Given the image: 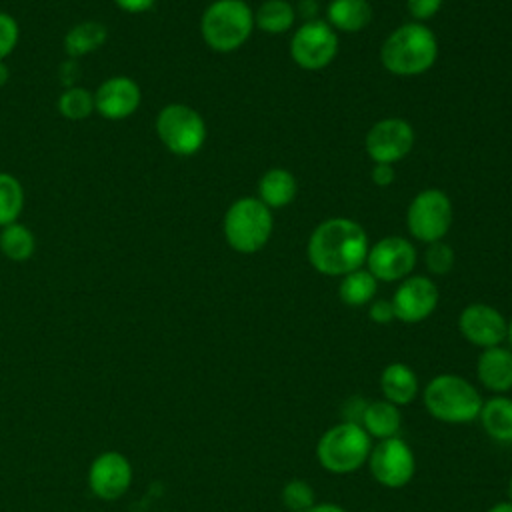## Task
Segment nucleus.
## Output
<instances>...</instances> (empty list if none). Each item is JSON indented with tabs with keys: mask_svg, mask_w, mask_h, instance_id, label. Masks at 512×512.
I'll return each mask as SVG.
<instances>
[{
	"mask_svg": "<svg viewBox=\"0 0 512 512\" xmlns=\"http://www.w3.org/2000/svg\"><path fill=\"white\" fill-rule=\"evenodd\" d=\"M368 236L350 218H328L314 228L308 238V260L312 268L326 276H344L362 268L368 256Z\"/></svg>",
	"mask_w": 512,
	"mask_h": 512,
	"instance_id": "1",
	"label": "nucleus"
},
{
	"mask_svg": "<svg viewBox=\"0 0 512 512\" xmlns=\"http://www.w3.org/2000/svg\"><path fill=\"white\" fill-rule=\"evenodd\" d=\"M438 56V40L422 22L398 26L382 44L380 60L396 76H418L428 72Z\"/></svg>",
	"mask_w": 512,
	"mask_h": 512,
	"instance_id": "2",
	"label": "nucleus"
},
{
	"mask_svg": "<svg viewBox=\"0 0 512 512\" xmlns=\"http://www.w3.org/2000/svg\"><path fill=\"white\" fill-rule=\"evenodd\" d=\"M482 396L462 376L438 374L424 388V406L432 418L448 424H466L478 418Z\"/></svg>",
	"mask_w": 512,
	"mask_h": 512,
	"instance_id": "3",
	"label": "nucleus"
},
{
	"mask_svg": "<svg viewBox=\"0 0 512 512\" xmlns=\"http://www.w3.org/2000/svg\"><path fill=\"white\" fill-rule=\"evenodd\" d=\"M254 30V12L244 0H216L200 20L204 42L216 52L240 48Z\"/></svg>",
	"mask_w": 512,
	"mask_h": 512,
	"instance_id": "4",
	"label": "nucleus"
},
{
	"mask_svg": "<svg viewBox=\"0 0 512 512\" xmlns=\"http://www.w3.org/2000/svg\"><path fill=\"white\" fill-rule=\"evenodd\" d=\"M372 450V438L356 422H340L328 428L318 444L316 458L320 466L332 474H348L358 470Z\"/></svg>",
	"mask_w": 512,
	"mask_h": 512,
	"instance_id": "5",
	"label": "nucleus"
},
{
	"mask_svg": "<svg viewBox=\"0 0 512 512\" xmlns=\"http://www.w3.org/2000/svg\"><path fill=\"white\" fill-rule=\"evenodd\" d=\"M272 212L258 198H238L224 214V238L240 254L262 250L272 234Z\"/></svg>",
	"mask_w": 512,
	"mask_h": 512,
	"instance_id": "6",
	"label": "nucleus"
},
{
	"mask_svg": "<svg viewBox=\"0 0 512 512\" xmlns=\"http://www.w3.org/2000/svg\"><path fill=\"white\" fill-rule=\"evenodd\" d=\"M156 134L162 144L178 154H196L206 140V124L202 116L186 104H168L156 118Z\"/></svg>",
	"mask_w": 512,
	"mask_h": 512,
	"instance_id": "7",
	"label": "nucleus"
},
{
	"mask_svg": "<svg viewBox=\"0 0 512 512\" xmlns=\"http://www.w3.org/2000/svg\"><path fill=\"white\" fill-rule=\"evenodd\" d=\"M410 234L426 244L438 242L452 226V202L438 188L422 190L414 196L406 212Z\"/></svg>",
	"mask_w": 512,
	"mask_h": 512,
	"instance_id": "8",
	"label": "nucleus"
},
{
	"mask_svg": "<svg viewBox=\"0 0 512 512\" xmlns=\"http://www.w3.org/2000/svg\"><path fill=\"white\" fill-rule=\"evenodd\" d=\"M336 52V30L324 20H306L290 40V56L304 70H320L328 66Z\"/></svg>",
	"mask_w": 512,
	"mask_h": 512,
	"instance_id": "9",
	"label": "nucleus"
},
{
	"mask_svg": "<svg viewBox=\"0 0 512 512\" xmlns=\"http://www.w3.org/2000/svg\"><path fill=\"white\" fill-rule=\"evenodd\" d=\"M368 466L378 484L386 488H402L412 480L416 462L410 446L400 436H392L372 446Z\"/></svg>",
	"mask_w": 512,
	"mask_h": 512,
	"instance_id": "10",
	"label": "nucleus"
},
{
	"mask_svg": "<svg viewBox=\"0 0 512 512\" xmlns=\"http://www.w3.org/2000/svg\"><path fill=\"white\" fill-rule=\"evenodd\" d=\"M366 264L376 280H404L416 264V250L402 236H386L368 248Z\"/></svg>",
	"mask_w": 512,
	"mask_h": 512,
	"instance_id": "11",
	"label": "nucleus"
},
{
	"mask_svg": "<svg viewBox=\"0 0 512 512\" xmlns=\"http://www.w3.org/2000/svg\"><path fill=\"white\" fill-rule=\"evenodd\" d=\"M414 144V130L402 118H384L366 134V152L374 164H394L408 156Z\"/></svg>",
	"mask_w": 512,
	"mask_h": 512,
	"instance_id": "12",
	"label": "nucleus"
},
{
	"mask_svg": "<svg viewBox=\"0 0 512 512\" xmlns=\"http://www.w3.org/2000/svg\"><path fill=\"white\" fill-rule=\"evenodd\" d=\"M438 288L426 276H406L392 296L394 318L416 324L428 318L438 306Z\"/></svg>",
	"mask_w": 512,
	"mask_h": 512,
	"instance_id": "13",
	"label": "nucleus"
},
{
	"mask_svg": "<svg viewBox=\"0 0 512 512\" xmlns=\"http://www.w3.org/2000/svg\"><path fill=\"white\" fill-rule=\"evenodd\" d=\"M506 318L488 304H468L458 316V328L462 336L480 348L500 346L506 340Z\"/></svg>",
	"mask_w": 512,
	"mask_h": 512,
	"instance_id": "14",
	"label": "nucleus"
},
{
	"mask_svg": "<svg viewBox=\"0 0 512 512\" xmlns=\"http://www.w3.org/2000/svg\"><path fill=\"white\" fill-rule=\"evenodd\" d=\"M132 482V466L120 452L100 454L88 470V484L94 496L102 500L120 498Z\"/></svg>",
	"mask_w": 512,
	"mask_h": 512,
	"instance_id": "15",
	"label": "nucleus"
},
{
	"mask_svg": "<svg viewBox=\"0 0 512 512\" xmlns=\"http://www.w3.org/2000/svg\"><path fill=\"white\" fill-rule=\"evenodd\" d=\"M140 98V88L132 78L114 76L102 82L96 90L94 108L108 120H122L134 114Z\"/></svg>",
	"mask_w": 512,
	"mask_h": 512,
	"instance_id": "16",
	"label": "nucleus"
},
{
	"mask_svg": "<svg viewBox=\"0 0 512 512\" xmlns=\"http://www.w3.org/2000/svg\"><path fill=\"white\" fill-rule=\"evenodd\" d=\"M476 374L480 384L496 394L512 390V350L502 346L484 348L478 356Z\"/></svg>",
	"mask_w": 512,
	"mask_h": 512,
	"instance_id": "17",
	"label": "nucleus"
},
{
	"mask_svg": "<svg viewBox=\"0 0 512 512\" xmlns=\"http://www.w3.org/2000/svg\"><path fill=\"white\" fill-rule=\"evenodd\" d=\"M380 390L384 400L396 406L410 404L418 394V376L408 364L392 362L380 374Z\"/></svg>",
	"mask_w": 512,
	"mask_h": 512,
	"instance_id": "18",
	"label": "nucleus"
},
{
	"mask_svg": "<svg viewBox=\"0 0 512 512\" xmlns=\"http://www.w3.org/2000/svg\"><path fill=\"white\" fill-rule=\"evenodd\" d=\"M360 426L368 432L370 438L386 440V438L398 436L402 426V416L396 404L388 400H372V402H366L362 410Z\"/></svg>",
	"mask_w": 512,
	"mask_h": 512,
	"instance_id": "19",
	"label": "nucleus"
},
{
	"mask_svg": "<svg viewBox=\"0 0 512 512\" xmlns=\"http://www.w3.org/2000/svg\"><path fill=\"white\" fill-rule=\"evenodd\" d=\"M298 192L296 178L286 168H270L258 182V200L268 208L288 206Z\"/></svg>",
	"mask_w": 512,
	"mask_h": 512,
	"instance_id": "20",
	"label": "nucleus"
},
{
	"mask_svg": "<svg viewBox=\"0 0 512 512\" xmlns=\"http://www.w3.org/2000/svg\"><path fill=\"white\" fill-rule=\"evenodd\" d=\"M328 24L334 30L358 32L372 20V6L368 0H332L326 8Z\"/></svg>",
	"mask_w": 512,
	"mask_h": 512,
	"instance_id": "21",
	"label": "nucleus"
},
{
	"mask_svg": "<svg viewBox=\"0 0 512 512\" xmlns=\"http://www.w3.org/2000/svg\"><path fill=\"white\" fill-rule=\"evenodd\" d=\"M478 420L496 442H512V398L494 396L482 402Z\"/></svg>",
	"mask_w": 512,
	"mask_h": 512,
	"instance_id": "22",
	"label": "nucleus"
},
{
	"mask_svg": "<svg viewBox=\"0 0 512 512\" xmlns=\"http://www.w3.org/2000/svg\"><path fill=\"white\" fill-rule=\"evenodd\" d=\"M376 282L378 280L372 276V272L368 268L352 270L342 276L340 286H338V296L348 306L368 304V302H372V298L376 294Z\"/></svg>",
	"mask_w": 512,
	"mask_h": 512,
	"instance_id": "23",
	"label": "nucleus"
},
{
	"mask_svg": "<svg viewBox=\"0 0 512 512\" xmlns=\"http://www.w3.org/2000/svg\"><path fill=\"white\" fill-rule=\"evenodd\" d=\"M296 10L288 0H266L254 14V26L268 34H282L292 28Z\"/></svg>",
	"mask_w": 512,
	"mask_h": 512,
	"instance_id": "24",
	"label": "nucleus"
},
{
	"mask_svg": "<svg viewBox=\"0 0 512 512\" xmlns=\"http://www.w3.org/2000/svg\"><path fill=\"white\" fill-rule=\"evenodd\" d=\"M106 28L100 22H82L76 24L64 38V48L68 52V56L78 58L84 56L92 50H96L98 46L104 44L106 40Z\"/></svg>",
	"mask_w": 512,
	"mask_h": 512,
	"instance_id": "25",
	"label": "nucleus"
},
{
	"mask_svg": "<svg viewBox=\"0 0 512 512\" xmlns=\"http://www.w3.org/2000/svg\"><path fill=\"white\" fill-rule=\"evenodd\" d=\"M0 250L6 258L14 262L28 260L34 252V236L24 224H18V222L2 226Z\"/></svg>",
	"mask_w": 512,
	"mask_h": 512,
	"instance_id": "26",
	"label": "nucleus"
},
{
	"mask_svg": "<svg viewBox=\"0 0 512 512\" xmlns=\"http://www.w3.org/2000/svg\"><path fill=\"white\" fill-rule=\"evenodd\" d=\"M24 204V192L20 182L6 172H0V226L16 222Z\"/></svg>",
	"mask_w": 512,
	"mask_h": 512,
	"instance_id": "27",
	"label": "nucleus"
},
{
	"mask_svg": "<svg viewBox=\"0 0 512 512\" xmlns=\"http://www.w3.org/2000/svg\"><path fill=\"white\" fill-rule=\"evenodd\" d=\"M58 110L68 120H84L94 110V96L80 86H72L58 98Z\"/></svg>",
	"mask_w": 512,
	"mask_h": 512,
	"instance_id": "28",
	"label": "nucleus"
},
{
	"mask_svg": "<svg viewBox=\"0 0 512 512\" xmlns=\"http://www.w3.org/2000/svg\"><path fill=\"white\" fill-rule=\"evenodd\" d=\"M282 504L290 512H306L314 506V488L306 480H290L282 488Z\"/></svg>",
	"mask_w": 512,
	"mask_h": 512,
	"instance_id": "29",
	"label": "nucleus"
},
{
	"mask_svg": "<svg viewBox=\"0 0 512 512\" xmlns=\"http://www.w3.org/2000/svg\"><path fill=\"white\" fill-rule=\"evenodd\" d=\"M424 260L432 274H446L454 266V250L450 248V244L438 240V242L428 244Z\"/></svg>",
	"mask_w": 512,
	"mask_h": 512,
	"instance_id": "30",
	"label": "nucleus"
},
{
	"mask_svg": "<svg viewBox=\"0 0 512 512\" xmlns=\"http://www.w3.org/2000/svg\"><path fill=\"white\" fill-rule=\"evenodd\" d=\"M16 42H18L16 20L6 12H0V62L14 50Z\"/></svg>",
	"mask_w": 512,
	"mask_h": 512,
	"instance_id": "31",
	"label": "nucleus"
},
{
	"mask_svg": "<svg viewBox=\"0 0 512 512\" xmlns=\"http://www.w3.org/2000/svg\"><path fill=\"white\" fill-rule=\"evenodd\" d=\"M442 2H444V0H406L408 10H410V14L416 18V22L432 18V16L440 10Z\"/></svg>",
	"mask_w": 512,
	"mask_h": 512,
	"instance_id": "32",
	"label": "nucleus"
},
{
	"mask_svg": "<svg viewBox=\"0 0 512 512\" xmlns=\"http://www.w3.org/2000/svg\"><path fill=\"white\" fill-rule=\"evenodd\" d=\"M368 316H370V320L376 322V324H388V322L394 318L392 302H390V300H374V302L370 304Z\"/></svg>",
	"mask_w": 512,
	"mask_h": 512,
	"instance_id": "33",
	"label": "nucleus"
},
{
	"mask_svg": "<svg viewBox=\"0 0 512 512\" xmlns=\"http://www.w3.org/2000/svg\"><path fill=\"white\" fill-rule=\"evenodd\" d=\"M392 180H394L392 164H374V168H372V182L376 186L386 188L388 184H392Z\"/></svg>",
	"mask_w": 512,
	"mask_h": 512,
	"instance_id": "34",
	"label": "nucleus"
},
{
	"mask_svg": "<svg viewBox=\"0 0 512 512\" xmlns=\"http://www.w3.org/2000/svg\"><path fill=\"white\" fill-rule=\"evenodd\" d=\"M114 2H116L122 10L136 14V12H146V10H150L156 0H114Z\"/></svg>",
	"mask_w": 512,
	"mask_h": 512,
	"instance_id": "35",
	"label": "nucleus"
},
{
	"mask_svg": "<svg viewBox=\"0 0 512 512\" xmlns=\"http://www.w3.org/2000/svg\"><path fill=\"white\" fill-rule=\"evenodd\" d=\"M298 8H300V10H296V12H300L306 20H316V18H314V14L318 12L316 0H302V2L298 4Z\"/></svg>",
	"mask_w": 512,
	"mask_h": 512,
	"instance_id": "36",
	"label": "nucleus"
},
{
	"mask_svg": "<svg viewBox=\"0 0 512 512\" xmlns=\"http://www.w3.org/2000/svg\"><path fill=\"white\" fill-rule=\"evenodd\" d=\"M306 512H346L342 506L338 504H330V502H324V504H314L310 510Z\"/></svg>",
	"mask_w": 512,
	"mask_h": 512,
	"instance_id": "37",
	"label": "nucleus"
},
{
	"mask_svg": "<svg viewBox=\"0 0 512 512\" xmlns=\"http://www.w3.org/2000/svg\"><path fill=\"white\" fill-rule=\"evenodd\" d=\"M488 512H512V500L510 502H498L492 508H488Z\"/></svg>",
	"mask_w": 512,
	"mask_h": 512,
	"instance_id": "38",
	"label": "nucleus"
},
{
	"mask_svg": "<svg viewBox=\"0 0 512 512\" xmlns=\"http://www.w3.org/2000/svg\"><path fill=\"white\" fill-rule=\"evenodd\" d=\"M8 76H10V72H8V66L4 64V62H0V88L8 82Z\"/></svg>",
	"mask_w": 512,
	"mask_h": 512,
	"instance_id": "39",
	"label": "nucleus"
},
{
	"mask_svg": "<svg viewBox=\"0 0 512 512\" xmlns=\"http://www.w3.org/2000/svg\"><path fill=\"white\" fill-rule=\"evenodd\" d=\"M506 340H508L510 346H512V320H510L508 326H506Z\"/></svg>",
	"mask_w": 512,
	"mask_h": 512,
	"instance_id": "40",
	"label": "nucleus"
},
{
	"mask_svg": "<svg viewBox=\"0 0 512 512\" xmlns=\"http://www.w3.org/2000/svg\"><path fill=\"white\" fill-rule=\"evenodd\" d=\"M508 494H510V500H512V478H510V482H508Z\"/></svg>",
	"mask_w": 512,
	"mask_h": 512,
	"instance_id": "41",
	"label": "nucleus"
}]
</instances>
